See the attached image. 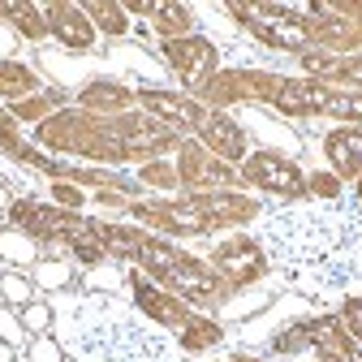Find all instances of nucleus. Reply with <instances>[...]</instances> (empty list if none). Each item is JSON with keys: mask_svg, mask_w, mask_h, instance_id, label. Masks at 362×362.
Instances as JSON below:
<instances>
[{"mask_svg": "<svg viewBox=\"0 0 362 362\" xmlns=\"http://www.w3.org/2000/svg\"><path fill=\"white\" fill-rule=\"evenodd\" d=\"M238 9V5H233ZM238 13H250L246 22L267 39V43H276V48H302L306 43V30L289 18V9H267V5H242Z\"/></svg>", "mask_w": 362, "mask_h": 362, "instance_id": "1", "label": "nucleus"}, {"mask_svg": "<svg viewBox=\"0 0 362 362\" xmlns=\"http://www.w3.org/2000/svg\"><path fill=\"white\" fill-rule=\"evenodd\" d=\"M246 177L255 181V186H263V190H281V194H298L302 190V173L289 160H281V156H255L246 164Z\"/></svg>", "mask_w": 362, "mask_h": 362, "instance_id": "2", "label": "nucleus"}, {"mask_svg": "<svg viewBox=\"0 0 362 362\" xmlns=\"http://www.w3.org/2000/svg\"><path fill=\"white\" fill-rule=\"evenodd\" d=\"M164 52H168V65L186 78V82H199L211 69V61H216L211 43H203V39H173Z\"/></svg>", "mask_w": 362, "mask_h": 362, "instance_id": "3", "label": "nucleus"}, {"mask_svg": "<svg viewBox=\"0 0 362 362\" xmlns=\"http://www.w3.org/2000/svg\"><path fill=\"white\" fill-rule=\"evenodd\" d=\"M203 139L224 156V160H238L242 156V129L233 121H224V117H207L203 121Z\"/></svg>", "mask_w": 362, "mask_h": 362, "instance_id": "4", "label": "nucleus"}, {"mask_svg": "<svg viewBox=\"0 0 362 362\" xmlns=\"http://www.w3.org/2000/svg\"><path fill=\"white\" fill-rule=\"evenodd\" d=\"M52 30L69 43V48H86V43H90L86 18H82L78 9H69V5H57V9H52Z\"/></svg>", "mask_w": 362, "mask_h": 362, "instance_id": "5", "label": "nucleus"}, {"mask_svg": "<svg viewBox=\"0 0 362 362\" xmlns=\"http://www.w3.org/2000/svg\"><path fill=\"white\" fill-rule=\"evenodd\" d=\"M216 259H220V267H229L233 276H242V281H246V276H255V272L263 267L259 250H255V246H246V242H233V246H224Z\"/></svg>", "mask_w": 362, "mask_h": 362, "instance_id": "6", "label": "nucleus"}, {"mask_svg": "<svg viewBox=\"0 0 362 362\" xmlns=\"http://www.w3.org/2000/svg\"><path fill=\"white\" fill-rule=\"evenodd\" d=\"M156 112H164V117H173L177 125H203L207 117L194 108V104H186V100H173V95H156V90H147V95H143Z\"/></svg>", "mask_w": 362, "mask_h": 362, "instance_id": "7", "label": "nucleus"}, {"mask_svg": "<svg viewBox=\"0 0 362 362\" xmlns=\"http://www.w3.org/2000/svg\"><path fill=\"white\" fill-rule=\"evenodd\" d=\"M26 86H35V82L22 65H0V90H5V95H22Z\"/></svg>", "mask_w": 362, "mask_h": 362, "instance_id": "8", "label": "nucleus"}, {"mask_svg": "<svg viewBox=\"0 0 362 362\" xmlns=\"http://www.w3.org/2000/svg\"><path fill=\"white\" fill-rule=\"evenodd\" d=\"M151 13H156V22H160L164 30H168V26H173V30L186 26V9H181V5H156Z\"/></svg>", "mask_w": 362, "mask_h": 362, "instance_id": "9", "label": "nucleus"}, {"mask_svg": "<svg viewBox=\"0 0 362 362\" xmlns=\"http://www.w3.org/2000/svg\"><path fill=\"white\" fill-rule=\"evenodd\" d=\"M0 13H9L22 30H30V35H39V22H35V9H26V5H0Z\"/></svg>", "mask_w": 362, "mask_h": 362, "instance_id": "10", "label": "nucleus"}, {"mask_svg": "<svg viewBox=\"0 0 362 362\" xmlns=\"http://www.w3.org/2000/svg\"><path fill=\"white\" fill-rule=\"evenodd\" d=\"M220 332L211 328V324H190V332H186V345H211Z\"/></svg>", "mask_w": 362, "mask_h": 362, "instance_id": "11", "label": "nucleus"}, {"mask_svg": "<svg viewBox=\"0 0 362 362\" xmlns=\"http://www.w3.org/2000/svg\"><path fill=\"white\" fill-rule=\"evenodd\" d=\"M0 250H5L9 259H18V263H26V259H30V246H26V242H18V238H9V233L0 238Z\"/></svg>", "mask_w": 362, "mask_h": 362, "instance_id": "12", "label": "nucleus"}, {"mask_svg": "<svg viewBox=\"0 0 362 362\" xmlns=\"http://www.w3.org/2000/svg\"><path fill=\"white\" fill-rule=\"evenodd\" d=\"M5 298H9V302H26V298H30V285L18 281V276H5Z\"/></svg>", "mask_w": 362, "mask_h": 362, "instance_id": "13", "label": "nucleus"}, {"mask_svg": "<svg viewBox=\"0 0 362 362\" xmlns=\"http://www.w3.org/2000/svg\"><path fill=\"white\" fill-rule=\"evenodd\" d=\"M345 324H349L354 337H362V302H349L345 306Z\"/></svg>", "mask_w": 362, "mask_h": 362, "instance_id": "14", "label": "nucleus"}, {"mask_svg": "<svg viewBox=\"0 0 362 362\" xmlns=\"http://www.w3.org/2000/svg\"><path fill=\"white\" fill-rule=\"evenodd\" d=\"M0 337H5V341H13V345L22 341V328H18V324L9 320V315H5V310H0Z\"/></svg>", "mask_w": 362, "mask_h": 362, "instance_id": "15", "label": "nucleus"}, {"mask_svg": "<svg viewBox=\"0 0 362 362\" xmlns=\"http://www.w3.org/2000/svg\"><path fill=\"white\" fill-rule=\"evenodd\" d=\"M90 13H100V18H104V26H108V30H121V26H125V22H121V18H117V9H112V5H95V9H90Z\"/></svg>", "mask_w": 362, "mask_h": 362, "instance_id": "16", "label": "nucleus"}, {"mask_svg": "<svg viewBox=\"0 0 362 362\" xmlns=\"http://www.w3.org/2000/svg\"><path fill=\"white\" fill-rule=\"evenodd\" d=\"M26 324L30 328H48V306H30L26 310Z\"/></svg>", "mask_w": 362, "mask_h": 362, "instance_id": "17", "label": "nucleus"}, {"mask_svg": "<svg viewBox=\"0 0 362 362\" xmlns=\"http://www.w3.org/2000/svg\"><path fill=\"white\" fill-rule=\"evenodd\" d=\"M315 190H320V194H337V181L332 177H320V181H315Z\"/></svg>", "mask_w": 362, "mask_h": 362, "instance_id": "18", "label": "nucleus"}, {"mask_svg": "<svg viewBox=\"0 0 362 362\" xmlns=\"http://www.w3.org/2000/svg\"><path fill=\"white\" fill-rule=\"evenodd\" d=\"M0 362H9V349H5V345H0Z\"/></svg>", "mask_w": 362, "mask_h": 362, "instance_id": "19", "label": "nucleus"}]
</instances>
